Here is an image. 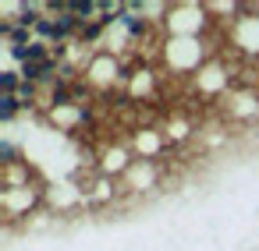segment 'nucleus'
<instances>
[{"mask_svg":"<svg viewBox=\"0 0 259 251\" xmlns=\"http://www.w3.org/2000/svg\"><path fill=\"white\" fill-rule=\"evenodd\" d=\"M15 113H18V99L0 92V120H15Z\"/></svg>","mask_w":259,"mask_h":251,"instance_id":"1","label":"nucleus"},{"mask_svg":"<svg viewBox=\"0 0 259 251\" xmlns=\"http://www.w3.org/2000/svg\"><path fill=\"white\" fill-rule=\"evenodd\" d=\"M15 99H18V106H29V103L36 99V85H32V82H22L18 92H15Z\"/></svg>","mask_w":259,"mask_h":251,"instance_id":"2","label":"nucleus"},{"mask_svg":"<svg viewBox=\"0 0 259 251\" xmlns=\"http://www.w3.org/2000/svg\"><path fill=\"white\" fill-rule=\"evenodd\" d=\"M0 163H4V166L18 163V149H15L11 142H4V145H0Z\"/></svg>","mask_w":259,"mask_h":251,"instance_id":"3","label":"nucleus"}]
</instances>
